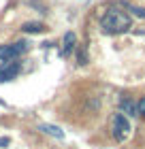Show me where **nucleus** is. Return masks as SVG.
<instances>
[{"label":"nucleus","mask_w":145,"mask_h":149,"mask_svg":"<svg viewBox=\"0 0 145 149\" xmlns=\"http://www.w3.org/2000/svg\"><path fill=\"white\" fill-rule=\"evenodd\" d=\"M100 28H102L105 34H124V32H128L132 28V19H130V15L126 11H120V9H115V6H111V9L102 15Z\"/></svg>","instance_id":"nucleus-1"},{"label":"nucleus","mask_w":145,"mask_h":149,"mask_svg":"<svg viewBox=\"0 0 145 149\" xmlns=\"http://www.w3.org/2000/svg\"><path fill=\"white\" fill-rule=\"evenodd\" d=\"M111 134L117 143H124L130 136V121L124 113H115L111 119Z\"/></svg>","instance_id":"nucleus-2"},{"label":"nucleus","mask_w":145,"mask_h":149,"mask_svg":"<svg viewBox=\"0 0 145 149\" xmlns=\"http://www.w3.org/2000/svg\"><path fill=\"white\" fill-rule=\"evenodd\" d=\"M26 49H28V43H26V40H15V43H11V45H2L0 47V60H2V62L17 60Z\"/></svg>","instance_id":"nucleus-3"},{"label":"nucleus","mask_w":145,"mask_h":149,"mask_svg":"<svg viewBox=\"0 0 145 149\" xmlns=\"http://www.w3.org/2000/svg\"><path fill=\"white\" fill-rule=\"evenodd\" d=\"M19 72H22V62H17V60L2 62V64H0V83L17 79V74H19Z\"/></svg>","instance_id":"nucleus-4"},{"label":"nucleus","mask_w":145,"mask_h":149,"mask_svg":"<svg viewBox=\"0 0 145 149\" xmlns=\"http://www.w3.org/2000/svg\"><path fill=\"white\" fill-rule=\"evenodd\" d=\"M75 43H77V36H75L73 32H66L64 38H62V49H60V53H62V56H68V53L77 47Z\"/></svg>","instance_id":"nucleus-5"},{"label":"nucleus","mask_w":145,"mask_h":149,"mask_svg":"<svg viewBox=\"0 0 145 149\" xmlns=\"http://www.w3.org/2000/svg\"><path fill=\"white\" fill-rule=\"evenodd\" d=\"M122 111H124V115H128V117H137V115H139V102H134V100H130V98H122Z\"/></svg>","instance_id":"nucleus-6"},{"label":"nucleus","mask_w":145,"mask_h":149,"mask_svg":"<svg viewBox=\"0 0 145 149\" xmlns=\"http://www.w3.org/2000/svg\"><path fill=\"white\" fill-rule=\"evenodd\" d=\"M47 26L41 24V22H28L22 26V32H28V34H41V32H45Z\"/></svg>","instance_id":"nucleus-7"},{"label":"nucleus","mask_w":145,"mask_h":149,"mask_svg":"<svg viewBox=\"0 0 145 149\" xmlns=\"http://www.w3.org/2000/svg\"><path fill=\"white\" fill-rule=\"evenodd\" d=\"M39 130H43V132H47V134H51V136H56V139H64V132H62L58 126H49V124H39Z\"/></svg>","instance_id":"nucleus-8"},{"label":"nucleus","mask_w":145,"mask_h":149,"mask_svg":"<svg viewBox=\"0 0 145 149\" xmlns=\"http://www.w3.org/2000/svg\"><path fill=\"white\" fill-rule=\"evenodd\" d=\"M75 51H77V64H79V66H85V64H88L85 45H77V47H75Z\"/></svg>","instance_id":"nucleus-9"},{"label":"nucleus","mask_w":145,"mask_h":149,"mask_svg":"<svg viewBox=\"0 0 145 149\" xmlns=\"http://www.w3.org/2000/svg\"><path fill=\"white\" fill-rule=\"evenodd\" d=\"M139 115H143V117H145V96L139 100Z\"/></svg>","instance_id":"nucleus-10"},{"label":"nucleus","mask_w":145,"mask_h":149,"mask_svg":"<svg viewBox=\"0 0 145 149\" xmlns=\"http://www.w3.org/2000/svg\"><path fill=\"white\" fill-rule=\"evenodd\" d=\"M130 9H132V11H134L139 17H145V11H143V9H137V6H130Z\"/></svg>","instance_id":"nucleus-11"},{"label":"nucleus","mask_w":145,"mask_h":149,"mask_svg":"<svg viewBox=\"0 0 145 149\" xmlns=\"http://www.w3.org/2000/svg\"><path fill=\"white\" fill-rule=\"evenodd\" d=\"M9 145V139H0V147H6Z\"/></svg>","instance_id":"nucleus-12"}]
</instances>
